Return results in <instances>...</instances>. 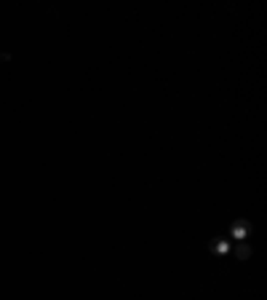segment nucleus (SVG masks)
<instances>
[{"instance_id":"obj_1","label":"nucleus","mask_w":267,"mask_h":300,"mask_svg":"<svg viewBox=\"0 0 267 300\" xmlns=\"http://www.w3.org/2000/svg\"><path fill=\"white\" fill-rule=\"evenodd\" d=\"M235 255H238V260H249L251 257V247L249 244H241V247L235 249Z\"/></svg>"},{"instance_id":"obj_2","label":"nucleus","mask_w":267,"mask_h":300,"mask_svg":"<svg viewBox=\"0 0 267 300\" xmlns=\"http://www.w3.org/2000/svg\"><path fill=\"white\" fill-rule=\"evenodd\" d=\"M233 233H235V236H238V239H243V236H246V222L241 220V222H238V225H235V228H233Z\"/></svg>"}]
</instances>
